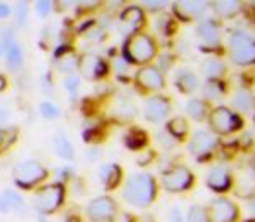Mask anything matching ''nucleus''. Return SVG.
<instances>
[{
    "label": "nucleus",
    "mask_w": 255,
    "mask_h": 222,
    "mask_svg": "<svg viewBox=\"0 0 255 222\" xmlns=\"http://www.w3.org/2000/svg\"><path fill=\"white\" fill-rule=\"evenodd\" d=\"M64 200V188L63 184H47L40 188L35 193L33 205L40 216H47V214L56 212L61 207Z\"/></svg>",
    "instance_id": "5"
},
{
    "label": "nucleus",
    "mask_w": 255,
    "mask_h": 222,
    "mask_svg": "<svg viewBox=\"0 0 255 222\" xmlns=\"http://www.w3.org/2000/svg\"><path fill=\"white\" fill-rule=\"evenodd\" d=\"M207 9V3L205 2H195V0H186V2H175L174 3V12L177 17L184 21L195 19L196 16H200V12Z\"/></svg>",
    "instance_id": "15"
},
{
    "label": "nucleus",
    "mask_w": 255,
    "mask_h": 222,
    "mask_svg": "<svg viewBox=\"0 0 255 222\" xmlns=\"http://www.w3.org/2000/svg\"><path fill=\"white\" fill-rule=\"evenodd\" d=\"M78 70L82 71V75L85 78L96 80V78H101L108 73V64L99 56H84L80 57Z\"/></svg>",
    "instance_id": "11"
},
{
    "label": "nucleus",
    "mask_w": 255,
    "mask_h": 222,
    "mask_svg": "<svg viewBox=\"0 0 255 222\" xmlns=\"http://www.w3.org/2000/svg\"><path fill=\"white\" fill-rule=\"evenodd\" d=\"M0 198H2V202L5 203L7 210H14V212H23L24 209V200L21 198V195H17L16 191H12V189H5V191L0 193Z\"/></svg>",
    "instance_id": "20"
},
{
    "label": "nucleus",
    "mask_w": 255,
    "mask_h": 222,
    "mask_svg": "<svg viewBox=\"0 0 255 222\" xmlns=\"http://www.w3.org/2000/svg\"><path fill=\"white\" fill-rule=\"evenodd\" d=\"M7 120H9V111H7L5 108H3L2 105H0V125L5 123Z\"/></svg>",
    "instance_id": "38"
},
{
    "label": "nucleus",
    "mask_w": 255,
    "mask_h": 222,
    "mask_svg": "<svg viewBox=\"0 0 255 222\" xmlns=\"http://www.w3.org/2000/svg\"><path fill=\"white\" fill-rule=\"evenodd\" d=\"M202 70L208 78H219L221 75H224L226 64L222 63L221 59H214V57H210V59L203 61Z\"/></svg>",
    "instance_id": "23"
},
{
    "label": "nucleus",
    "mask_w": 255,
    "mask_h": 222,
    "mask_svg": "<svg viewBox=\"0 0 255 222\" xmlns=\"http://www.w3.org/2000/svg\"><path fill=\"white\" fill-rule=\"evenodd\" d=\"M172 222H182V217H181V212L177 209L172 212Z\"/></svg>",
    "instance_id": "40"
},
{
    "label": "nucleus",
    "mask_w": 255,
    "mask_h": 222,
    "mask_svg": "<svg viewBox=\"0 0 255 222\" xmlns=\"http://www.w3.org/2000/svg\"><path fill=\"white\" fill-rule=\"evenodd\" d=\"M146 141H148V137H146L144 132L139 130V128L130 130L127 134V137H125V144H127L130 149H141L142 146L146 144Z\"/></svg>",
    "instance_id": "27"
},
{
    "label": "nucleus",
    "mask_w": 255,
    "mask_h": 222,
    "mask_svg": "<svg viewBox=\"0 0 255 222\" xmlns=\"http://www.w3.org/2000/svg\"><path fill=\"white\" fill-rule=\"evenodd\" d=\"M5 85H7V80H5V77L3 75H0V92L5 89Z\"/></svg>",
    "instance_id": "42"
},
{
    "label": "nucleus",
    "mask_w": 255,
    "mask_h": 222,
    "mask_svg": "<svg viewBox=\"0 0 255 222\" xmlns=\"http://www.w3.org/2000/svg\"><path fill=\"white\" fill-rule=\"evenodd\" d=\"M142 23H144V14L137 5L127 7L120 16V24L124 31H135Z\"/></svg>",
    "instance_id": "16"
},
{
    "label": "nucleus",
    "mask_w": 255,
    "mask_h": 222,
    "mask_svg": "<svg viewBox=\"0 0 255 222\" xmlns=\"http://www.w3.org/2000/svg\"><path fill=\"white\" fill-rule=\"evenodd\" d=\"M198 37L202 38V40L205 42V44L208 45H215L219 44V26L214 23L212 19H205L202 21V23L198 24Z\"/></svg>",
    "instance_id": "18"
},
{
    "label": "nucleus",
    "mask_w": 255,
    "mask_h": 222,
    "mask_svg": "<svg viewBox=\"0 0 255 222\" xmlns=\"http://www.w3.org/2000/svg\"><path fill=\"white\" fill-rule=\"evenodd\" d=\"M231 174L224 167H214L207 177L208 188H212L214 191H228L231 188Z\"/></svg>",
    "instance_id": "14"
},
{
    "label": "nucleus",
    "mask_w": 255,
    "mask_h": 222,
    "mask_svg": "<svg viewBox=\"0 0 255 222\" xmlns=\"http://www.w3.org/2000/svg\"><path fill=\"white\" fill-rule=\"evenodd\" d=\"M177 85H179V89H181L182 92H186V94H191V92H195L196 89H198V78H196L193 73H189V71H184V73L179 75Z\"/></svg>",
    "instance_id": "24"
},
{
    "label": "nucleus",
    "mask_w": 255,
    "mask_h": 222,
    "mask_svg": "<svg viewBox=\"0 0 255 222\" xmlns=\"http://www.w3.org/2000/svg\"><path fill=\"white\" fill-rule=\"evenodd\" d=\"M135 82H137L142 89H146V91H158V89L163 87V75L160 73L158 68L144 66L137 71Z\"/></svg>",
    "instance_id": "12"
},
{
    "label": "nucleus",
    "mask_w": 255,
    "mask_h": 222,
    "mask_svg": "<svg viewBox=\"0 0 255 222\" xmlns=\"http://www.w3.org/2000/svg\"><path fill=\"white\" fill-rule=\"evenodd\" d=\"M186 110H188L189 116L195 118V120H202V118L207 116V105L200 99H191L186 105Z\"/></svg>",
    "instance_id": "29"
},
{
    "label": "nucleus",
    "mask_w": 255,
    "mask_h": 222,
    "mask_svg": "<svg viewBox=\"0 0 255 222\" xmlns=\"http://www.w3.org/2000/svg\"><path fill=\"white\" fill-rule=\"evenodd\" d=\"M47 177V168L37 160H23L12 170V179L19 188L31 189Z\"/></svg>",
    "instance_id": "3"
},
{
    "label": "nucleus",
    "mask_w": 255,
    "mask_h": 222,
    "mask_svg": "<svg viewBox=\"0 0 255 222\" xmlns=\"http://www.w3.org/2000/svg\"><path fill=\"white\" fill-rule=\"evenodd\" d=\"M249 209H250V212L255 214V195H252L249 198Z\"/></svg>",
    "instance_id": "41"
},
{
    "label": "nucleus",
    "mask_w": 255,
    "mask_h": 222,
    "mask_svg": "<svg viewBox=\"0 0 255 222\" xmlns=\"http://www.w3.org/2000/svg\"><path fill=\"white\" fill-rule=\"evenodd\" d=\"M144 5L148 7L149 10H160V9H163L165 5H167V2H144Z\"/></svg>",
    "instance_id": "37"
},
{
    "label": "nucleus",
    "mask_w": 255,
    "mask_h": 222,
    "mask_svg": "<svg viewBox=\"0 0 255 222\" xmlns=\"http://www.w3.org/2000/svg\"><path fill=\"white\" fill-rule=\"evenodd\" d=\"M47 89V92L49 91H51V89H52V84H51V75H45V78L44 77H42V89Z\"/></svg>",
    "instance_id": "39"
},
{
    "label": "nucleus",
    "mask_w": 255,
    "mask_h": 222,
    "mask_svg": "<svg viewBox=\"0 0 255 222\" xmlns=\"http://www.w3.org/2000/svg\"><path fill=\"white\" fill-rule=\"evenodd\" d=\"M78 63H80V59L73 54H64V56L57 57V68H59V71H63V73L73 75V71L78 70Z\"/></svg>",
    "instance_id": "25"
},
{
    "label": "nucleus",
    "mask_w": 255,
    "mask_h": 222,
    "mask_svg": "<svg viewBox=\"0 0 255 222\" xmlns=\"http://www.w3.org/2000/svg\"><path fill=\"white\" fill-rule=\"evenodd\" d=\"M38 111H40L42 116L47 118V120H56V118L61 116V110L51 101H42L40 106H38Z\"/></svg>",
    "instance_id": "30"
},
{
    "label": "nucleus",
    "mask_w": 255,
    "mask_h": 222,
    "mask_svg": "<svg viewBox=\"0 0 255 222\" xmlns=\"http://www.w3.org/2000/svg\"><path fill=\"white\" fill-rule=\"evenodd\" d=\"M217 144V139L207 130H198L193 135L191 142H189V151L195 156H205L212 151Z\"/></svg>",
    "instance_id": "13"
},
{
    "label": "nucleus",
    "mask_w": 255,
    "mask_h": 222,
    "mask_svg": "<svg viewBox=\"0 0 255 222\" xmlns=\"http://www.w3.org/2000/svg\"><path fill=\"white\" fill-rule=\"evenodd\" d=\"M168 111H170V103L163 96H153L146 101L144 105V116L146 120L153 121V123H160L167 118Z\"/></svg>",
    "instance_id": "10"
},
{
    "label": "nucleus",
    "mask_w": 255,
    "mask_h": 222,
    "mask_svg": "<svg viewBox=\"0 0 255 222\" xmlns=\"http://www.w3.org/2000/svg\"><path fill=\"white\" fill-rule=\"evenodd\" d=\"M52 148L59 158L63 160H73L75 158V148L71 144V141L68 139V135L64 132H56L52 139Z\"/></svg>",
    "instance_id": "17"
},
{
    "label": "nucleus",
    "mask_w": 255,
    "mask_h": 222,
    "mask_svg": "<svg viewBox=\"0 0 255 222\" xmlns=\"http://www.w3.org/2000/svg\"><path fill=\"white\" fill-rule=\"evenodd\" d=\"M156 196V182L153 175L149 174H134L128 177L127 184L124 189V198L134 207H144L151 205V202Z\"/></svg>",
    "instance_id": "1"
},
{
    "label": "nucleus",
    "mask_w": 255,
    "mask_h": 222,
    "mask_svg": "<svg viewBox=\"0 0 255 222\" xmlns=\"http://www.w3.org/2000/svg\"><path fill=\"white\" fill-rule=\"evenodd\" d=\"M87 216L92 222H113L117 217V203L110 196L94 198L87 205Z\"/></svg>",
    "instance_id": "9"
},
{
    "label": "nucleus",
    "mask_w": 255,
    "mask_h": 222,
    "mask_svg": "<svg viewBox=\"0 0 255 222\" xmlns=\"http://www.w3.org/2000/svg\"><path fill=\"white\" fill-rule=\"evenodd\" d=\"M233 106L235 110L242 111V113H249L254 108V98L249 91H238L233 98Z\"/></svg>",
    "instance_id": "22"
},
{
    "label": "nucleus",
    "mask_w": 255,
    "mask_h": 222,
    "mask_svg": "<svg viewBox=\"0 0 255 222\" xmlns=\"http://www.w3.org/2000/svg\"><path fill=\"white\" fill-rule=\"evenodd\" d=\"M247 222H255V221H247Z\"/></svg>",
    "instance_id": "44"
},
{
    "label": "nucleus",
    "mask_w": 255,
    "mask_h": 222,
    "mask_svg": "<svg viewBox=\"0 0 255 222\" xmlns=\"http://www.w3.org/2000/svg\"><path fill=\"white\" fill-rule=\"evenodd\" d=\"M124 56L130 63L144 64L156 56V44L146 33H132L124 45Z\"/></svg>",
    "instance_id": "2"
},
{
    "label": "nucleus",
    "mask_w": 255,
    "mask_h": 222,
    "mask_svg": "<svg viewBox=\"0 0 255 222\" xmlns=\"http://www.w3.org/2000/svg\"><path fill=\"white\" fill-rule=\"evenodd\" d=\"M17 132L14 128H0V153L5 151L14 141H16Z\"/></svg>",
    "instance_id": "31"
},
{
    "label": "nucleus",
    "mask_w": 255,
    "mask_h": 222,
    "mask_svg": "<svg viewBox=\"0 0 255 222\" xmlns=\"http://www.w3.org/2000/svg\"><path fill=\"white\" fill-rule=\"evenodd\" d=\"M10 16V5L5 2H0V19H7Z\"/></svg>",
    "instance_id": "36"
},
{
    "label": "nucleus",
    "mask_w": 255,
    "mask_h": 222,
    "mask_svg": "<svg viewBox=\"0 0 255 222\" xmlns=\"http://www.w3.org/2000/svg\"><path fill=\"white\" fill-rule=\"evenodd\" d=\"M205 221V210L202 207H191L188 212V222H203Z\"/></svg>",
    "instance_id": "35"
},
{
    "label": "nucleus",
    "mask_w": 255,
    "mask_h": 222,
    "mask_svg": "<svg viewBox=\"0 0 255 222\" xmlns=\"http://www.w3.org/2000/svg\"><path fill=\"white\" fill-rule=\"evenodd\" d=\"M52 10V2L51 0H38L37 3H35V12H37L38 17H45L49 16Z\"/></svg>",
    "instance_id": "33"
},
{
    "label": "nucleus",
    "mask_w": 255,
    "mask_h": 222,
    "mask_svg": "<svg viewBox=\"0 0 255 222\" xmlns=\"http://www.w3.org/2000/svg\"><path fill=\"white\" fill-rule=\"evenodd\" d=\"M3 54V47H2V44H0V56Z\"/></svg>",
    "instance_id": "43"
},
{
    "label": "nucleus",
    "mask_w": 255,
    "mask_h": 222,
    "mask_svg": "<svg viewBox=\"0 0 255 222\" xmlns=\"http://www.w3.org/2000/svg\"><path fill=\"white\" fill-rule=\"evenodd\" d=\"M161 184L172 193L186 191L193 184V174L186 167H172L161 174Z\"/></svg>",
    "instance_id": "7"
},
{
    "label": "nucleus",
    "mask_w": 255,
    "mask_h": 222,
    "mask_svg": "<svg viewBox=\"0 0 255 222\" xmlns=\"http://www.w3.org/2000/svg\"><path fill=\"white\" fill-rule=\"evenodd\" d=\"M240 9H242V3L236 2V0H217L214 3V10L222 17L235 16Z\"/></svg>",
    "instance_id": "21"
},
{
    "label": "nucleus",
    "mask_w": 255,
    "mask_h": 222,
    "mask_svg": "<svg viewBox=\"0 0 255 222\" xmlns=\"http://www.w3.org/2000/svg\"><path fill=\"white\" fill-rule=\"evenodd\" d=\"M168 132L174 135L175 139H184L188 135V121L182 116H175L168 123Z\"/></svg>",
    "instance_id": "26"
},
{
    "label": "nucleus",
    "mask_w": 255,
    "mask_h": 222,
    "mask_svg": "<svg viewBox=\"0 0 255 222\" xmlns=\"http://www.w3.org/2000/svg\"><path fill=\"white\" fill-rule=\"evenodd\" d=\"M229 51L231 59L240 66L255 64V38L243 31H235L229 37Z\"/></svg>",
    "instance_id": "4"
},
{
    "label": "nucleus",
    "mask_w": 255,
    "mask_h": 222,
    "mask_svg": "<svg viewBox=\"0 0 255 222\" xmlns=\"http://www.w3.org/2000/svg\"><path fill=\"white\" fill-rule=\"evenodd\" d=\"M238 219V207L228 198H217L205 210V222H235Z\"/></svg>",
    "instance_id": "6"
},
{
    "label": "nucleus",
    "mask_w": 255,
    "mask_h": 222,
    "mask_svg": "<svg viewBox=\"0 0 255 222\" xmlns=\"http://www.w3.org/2000/svg\"><path fill=\"white\" fill-rule=\"evenodd\" d=\"M99 179L103 181L104 188L106 189H113L115 186L120 182L122 179V170L118 165L115 163H110V165H103L99 168Z\"/></svg>",
    "instance_id": "19"
},
{
    "label": "nucleus",
    "mask_w": 255,
    "mask_h": 222,
    "mask_svg": "<svg viewBox=\"0 0 255 222\" xmlns=\"http://www.w3.org/2000/svg\"><path fill=\"white\" fill-rule=\"evenodd\" d=\"M210 125L217 134L226 135L238 130L242 127V120L236 113L228 108H215L210 113Z\"/></svg>",
    "instance_id": "8"
},
{
    "label": "nucleus",
    "mask_w": 255,
    "mask_h": 222,
    "mask_svg": "<svg viewBox=\"0 0 255 222\" xmlns=\"http://www.w3.org/2000/svg\"><path fill=\"white\" fill-rule=\"evenodd\" d=\"M28 12H30V7H28L26 0H17L14 3V19H16L17 26H24L28 21Z\"/></svg>",
    "instance_id": "28"
},
{
    "label": "nucleus",
    "mask_w": 255,
    "mask_h": 222,
    "mask_svg": "<svg viewBox=\"0 0 255 222\" xmlns=\"http://www.w3.org/2000/svg\"><path fill=\"white\" fill-rule=\"evenodd\" d=\"M205 96L210 99H215V98H221L222 94H224V89H222V84H219V82H210V84L205 85Z\"/></svg>",
    "instance_id": "32"
},
{
    "label": "nucleus",
    "mask_w": 255,
    "mask_h": 222,
    "mask_svg": "<svg viewBox=\"0 0 255 222\" xmlns=\"http://www.w3.org/2000/svg\"><path fill=\"white\" fill-rule=\"evenodd\" d=\"M64 89H66L71 96H75L78 89H80V78L75 77V75H68V77L64 78Z\"/></svg>",
    "instance_id": "34"
}]
</instances>
